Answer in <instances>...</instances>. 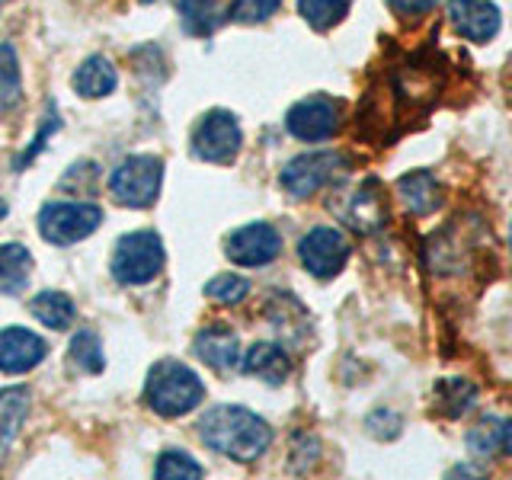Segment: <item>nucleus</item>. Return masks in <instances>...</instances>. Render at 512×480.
Listing matches in <instances>:
<instances>
[{"instance_id": "nucleus-1", "label": "nucleus", "mask_w": 512, "mask_h": 480, "mask_svg": "<svg viewBox=\"0 0 512 480\" xmlns=\"http://www.w3.org/2000/svg\"><path fill=\"white\" fill-rule=\"evenodd\" d=\"M199 436L212 452L247 464V461H256L269 448L272 426L247 407L221 404V407H212L199 420Z\"/></svg>"}, {"instance_id": "nucleus-2", "label": "nucleus", "mask_w": 512, "mask_h": 480, "mask_svg": "<svg viewBox=\"0 0 512 480\" xmlns=\"http://www.w3.org/2000/svg\"><path fill=\"white\" fill-rule=\"evenodd\" d=\"M202 397H205L202 378L176 359L157 362L148 372V381H144V400L164 420H176V416L196 410Z\"/></svg>"}, {"instance_id": "nucleus-3", "label": "nucleus", "mask_w": 512, "mask_h": 480, "mask_svg": "<svg viewBox=\"0 0 512 480\" xmlns=\"http://www.w3.org/2000/svg\"><path fill=\"white\" fill-rule=\"evenodd\" d=\"M164 186V164L154 154H132L112 170L109 192L128 208H151Z\"/></svg>"}, {"instance_id": "nucleus-4", "label": "nucleus", "mask_w": 512, "mask_h": 480, "mask_svg": "<svg viewBox=\"0 0 512 480\" xmlns=\"http://www.w3.org/2000/svg\"><path fill=\"white\" fill-rule=\"evenodd\" d=\"M164 269V244L154 231H132L116 240L112 276L122 285H144Z\"/></svg>"}, {"instance_id": "nucleus-5", "label": "nucleus", "mask_w": 512, "mask_h": 480, "mask_svg": "<svg viewBox=\"0 0 512 480\" xmlns=\"http://www.w3.org/2000/svg\"><path fill=\"white\" fill-rule=\"evenodd\" d=\"M103 224V208L93 202H48L39 212V234L55 247H71Z\"/></svg>"}, {"instance_id": "nucleus-6", "label": "nucleus", "mask_w": 512, "mask_h": 480, "mask_svg": "<svg viewBox=\"0 0 512 480\" xmlns=\"http://www.w3.org/2000/svg\"><path fill=\"white\" fill-rule=\"evenodd\" d=\"M349 160L336 151H314V154H301L295 160H288L282 170V189L295 199H311L314 192L330 186L336 176L346 170Z\"/></svg>"}, {"instance_id": "nucleus-7", "label": "nucleus", "mask_w": 512, "mask_h": 480, "mask_svg": "<svg viewBox=\"0 0 512 480\" xmlns=\"http://www.w3.org/2000/svg\"><path fill=\"white\" fill-rule=\"evenodd\" d=\"M240 125L228 109H212L199 119L196 132H192V154L208 164H231L240 154Z\"/></svg>"}, {"instance_id": "nucleus-8", "label": "nucleus", "mask_w": 512, "mask_h": 480, "mask_svg": "<svg viewBox=\"0 0 512 480\" xmlns=\"http://www.w3.org/2000/svg\"><path fill=\"white\" fill-rule=\"evenodd\" d=\"M301 266L317 279H333L349 260V240L336 228H314L298 244Z\"/></svg>"}, {"instance_id": "nucleus-9", "label": "nucleus", "mask_w": 512, "mask_h": 480, "mask_svg": "<svg viewBox=\"0 0 512 480\" xmlns=\"http://www.w3.org/2000/svg\"><path fill=\"white\" fill-rule=\"evenodd\" d=\"M285 128L298 141H327L340 128V103L330 96H308L288 109Z\"/></svg>"}, {"instance_id": "nucleus-10", "label": "nucleus", "mask_w": 512, "mask_h": 480, "mask_svg": "<svg viewBox=\"0 0 512 480\" xmlns=\"http://www.w3.org/2000/svg\"><path fill=\"white\" fill-rule=\"evenodd\" d=\"M282 237L266 221H253L228 237V256L237 266H266L279 256Z\"/></svg>"}, {"instance_id": "nucleus-11", "label": "nucleus", "mask_w": 512, "mask_h": 480, "mask_svg": "<svg viewBox=\"0 0 512 480\" xmlns=\"http://www.w3.org/2000/svg\"><path fill=\"white\" fill-rule=\"evenodd\" d=\"M48 356V346L42 336H36L26 327H7L0 330V372L23 375L36 368Z\"/></svg>"}, {"instance_id": "nucleus-12", "label": "nucleus", "mask_w": 512, "mask_h": 480, "mask_svg": "<svg viewBox=\"0 0 512 480\" xmlns=\"http://www.w3.org/2000/svg\"><path fill=\"white\" fill-rule=\"evenodd\" d=\"M448 16L461 36L471 42H490L500 32V10L490 0H452Z\"/></svg>"}, {"instance_id": "nucleus-13", "label": "nucleus", "mask_w": 512, "mask_h": 480, "mask_svg": "<svg viewBox=\"0 0 512 480\" xmlns=\"http://www.w3.org/2000/svg\"><path fill=\"white\" fill-rule=\"evenodd\" d=\"M384 215H388V208H384V199H381V189L375 180L362 183L356 192L349 196L346 208H343V221L349 224L352 231L359 234H372L384 224Z\"/></svg>"}, {"instance_id": "nucleus-14", "label": "nucleus", "mask_w": 512, "mask_h": 480, "mask_svg": "<svg viewBox=\"0 0 512 480\" xmlns=\"http://www.w3.org/2000/svg\"><path fill=\"white\" fill-rule=\"evenodd\" d=\"M397 196L404 199L410 215H432L442 205V186L429 170H413L397 180Z\"/></svg>"}, {"instance_id": "nucleus-15", "label": "nucleus", "mask_w": 512, "mask_h": 480, "mask_svg": "<svg viewBox=\"0 0 512 480\" xmlns=\"http://www.w3.org/2000/svg\"><path fill=\"white\" fill-rule=\"evenodd\" d=\"M196 356L208 365L215 368V372H231L240 359V343L231 330L224 327H208L196 336Z\"/></svg>"}, {"instance_id": "nucleus-16", "label": "nucleus", "mask_w": 512, "mask_h": 480, "mask_svg": "<svg viewBox=\"0 0 512 480\" xmlns=\"http://www.w3.org/2000/svg\"><path fill=\"white\" fill-rule=\"evenodd\" d=\"M240 368H244L247 375L263 378L266 384H282L288 378V372H292V362H288L282 346L256 343V346L247 349V356H244V362H240Z\"/></svg>"}, {"instance_id": "nucleus-17", "label": "nucleus", "mask_w": 512, "mask_h": 480, "mask_svg": "<svg viewBox=\"0 0 512 480\" xmlns=\"http://www.w3.org/2000/svg\"><path fill=\"white\" fill-rule=\"evenodd\" d=\"M32 279V253L23 244H0V295H20Z\"/></svg>"}, {"instance_id": "nucleus-18", "label": "nucleus", "mask_w": 512, "mask_h": 480, "mask_svg": "<svg viewBox=\"0 0 512 480\" xmlns=\"http://www.w3.org/2000/svg\"><path fill=\"white\" fill-rule=\"evenodd\" d=\"M116 80H119V74H116V68H112V61L103 55H93L77 68L74 90L80 96H87V100H100V96H109L112 90H116Z\"/></svg>"}, {"instance_id": "nucleus-19", "label": "nucleus", "mask_w": 512, "mask_h": 480, "mask_svg": "<svg viewBox=\"0 0 512 480\" xmlns=\"http://www.w3.org/2000/svg\"><path fill=\"white\" fill-rule=\"evenodd\" d=\"M29 404H32L29 388H4L0 391V458H4L10 442L16 439V432H20L26 413H29Z\"/></svg>"}, {"instance_id": "nucleus-20", "label": "nucleus", "mask_w": 512, "mask_h": 480, "mask_svg": "<svg viewBox=\"0 0 512 480\" xmlns=\"http://www.w3.org/2000/svg\"><path fill=\"white\" fill-rule=\"evenodd\" d=\"M29 311L39 324L52 330H64L74 320V301L64 292H39L29 301Z\"/></svg>"}, {"instance_id": "nucleus-21", "label": "nucleus", "mask_w": 512, "mask_h": 480, "mask_svg": "<svg viewBox=\"0 0 512 480\" xmlns=\"http://www.w3.org/2000/svg\"><path fill=\"white\" fill-rule=\"evenodd\" d=\"M23 80H20V55L10 42H0V112L20 103Z\"/></svg>"}, {"instance_id": "nucleus-22", "label": "nucleus", "mask_w": 512, "mask_h": 480, "mask_svg": "<svg viewBox=\"0 0 512 480\" xmlns=\"http://www.w3.org/2000/svg\"><path fill=\"white\" fill-rule=\"evenodd\" d=\"M180 16H183V29L189 36H212L221 23V10L215 0H183Z\"/></svg>"}, {"instance_id": "nucleus-23", "label": "nucleus", "mask_w": 512, "mask_h": 480, "mask_svg": "<svg viewBox=\"0 0 512 480\" xmlns=\"http://www.w3.org/2000/svg\"><path fill=\"white\" fill-rule=\"evenodd\" d=\"M71 362L87 375H100L103 372V349H100V336L90 330H80L71 340Z\"/></svg>"}, {"instance_id": "nucleus-24", "label": "nucleus", "mask_w": 512, "mask_h": 480, "mask_svg": "<svg viewBox=\"0 0 512 480\" xmlns=\"http://www.w3.org/2000/svg\"><path fill=\"white\" fill-rule=\"evenodd\" d=\"M298 13L314 29H330L349 13V0H298Z\"/></svg>"}, {"instance_id": "nucleus-25", "label": "nucleus", "mask_w": 512, "mask_h": 480, "mask_svg": "<svg viewBox=\"0 0 512 480\" xmlns=\"http://www.w3.org/2000/svg\"><path fill=\"white\" fill-rule=\"evenodd\" d=\"M439 394H442V404H445L448 416H461V413H468L477 404V388H474L471 381H464V378L442 381Z\"/></svg>"}, {"instance_id": "nucleus-26", "label": "nucleus", "mask_w": 512, "mask_h": 480, "mask_svg": "<svg viewBox=\"0 0 512 480\" xmlns=\"http://www.w3.org/2000/svg\"><path fill=\"white\" fill-rule=\"evenodd\" d=\"M154 474L160 480H170V477L173 480H189V477H202V464L192 455L180 452V448H170V452H164V455L157 458Z\"/></svg>"}, {"instance_id": "nucleus-27", "label": "nucleus", "mask_w": 512, "mask_h": 480, "mask_svg": "<svg viewBox=\"0 0 512 480\" xmlns=\"http://www.w3.org/2000/svg\"><path fill=\"white\" fill-rule=\"evenodd\" d=\"M250 292V282L244 276H234V272H221L212 282L205 285V295L218 301V304H240Z\"/></svg>"}, {"instance_id": "nucleus-28", "label": "nucleus", "mask_w": 512, "mask_h": 480, "mask_svg": "<svg viewBox=\"0 0 512 480\" xmlns=\"http://www.w3.org/2000/svg\"><path fill=\"white\" fill-rule=\"evenodd\" d=\"M500 429L503 423L500 420H480L471 432H468V445H471V452L474 455H493V452H500Z\"/></svg>"}, {"instance_id": "nucleus-29", "label": "nucleus", "mask_w": 512, "mask_h": 480, "mask_svg": "<svg viewBox=\"0 0 512 480\" xmlns=\"http://www.w3.org/2000/svg\"><path fill=\"white\" fill-rule=\"evenodd\" d=\"M282 0H234L231 4V20L234 23H263L279 10Z\"/></svg>"}, {"instance_id": "nucleus-30", "label": "nucleus", "mask_w": 512, "mask_h": 480, "mask_svg": "<svg viewBox=\"0 0 512 480\" xmlns=\"http://www.w3.org/2000/svg\"><path fill=\"white\" fill-rule=\"evenodd\" d=\"M388 4L400 16H423V13H429L432 7H436L439 0H388Z\"/></svg>"}, {"instance_id": "nucleus-31", "label": "nucleus", "mask_w": 512, "mask_h": 480, "mask_svg": "<svg viewBox=\"0 0 512 480\" xmlns=\"http://www.w3.org/2000/svg\"><path fill=\"white\" fill-rule=\"evenodd\" d=\"M500 452L512 455V420L503 423V429H500Z\"/></svg>"}, {"instance_id": "nucleus-32", "label": "nucleus", "mask_w": 512, "mask_h": 480, "mask_svg": "<svg viewBox=\"0 0 512 480\" xmlns=\"http://www.w3.org/2000/svg\"><path fill=\"white\" fill-rule=\"evenodd\" d=\"M4 218H7V202L0 199V221H4Z\"/></svg>"}, {"instance_id": "nucleus-33", "label": "nucleus", "mask_w": 512, "mask_h": 480, "mask_svg": "<svg viewBox=\"0 0 512 480\" xmlns=\"http://www.w3.org/2000/svg\"><path fill=\"white\" fill-rule=\"evenodd\" d=\"M509 247H512V228H509Z\"/></svg>"}]
</instances>
